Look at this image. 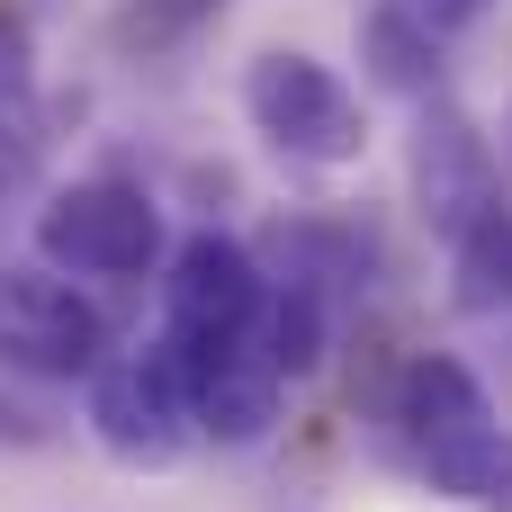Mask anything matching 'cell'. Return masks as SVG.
I'll return each mask as SVG.
<instances>
[{
    "label": "cell",
    "mask_w": 512,
    "mask_h": 512,
    "mask_svg": "<svg viewBox=\"0 0 512 512\" xmlns=\"http://www.w3.org/2000/svg\"><path fill=\"white\" fill-rule=\"evenodd\" d=\"M243 108H252V126H261L288 162H306V171H342V162L369 153V108H360V90H351L333 63L297 54V45H270V54L243 72Z\"/></svg>",
    "instance_id": "6da1fadb"
},
{
    "label": "cell",
    "mask_w": 512,
    "mask_h": 512,
    "mask_svg": "<svg viewBox=\"0 0 512 512\" xmlns=\"http://www.w3.org/2000/svg\"><path fill=\"white\" fill-rule=\"evenodd\" d=\"M36 252H45V270L144 279L162 261V207L126 180H72L36 207Z\"/></svg>",
    "instance_id": "7a4b0ae2"
},
{
    "label": "cell",
    "mask_w": 512,
    "mask_h": 512,
    "mask_svg": "<svg viewBox=\"0 0 512 512\" xmlns=\"http://www.w3.org/2000/svg\"><path fill=\"white\" fill-rule=\"evenodd\" d=\"M90 432H99V450L126 459V468H171V459L189 450L198 405H189V378H180L171 342H153V351H135V360H108V369L90 378Z\"/></svg>",
    "instance_id": "3957f363"
},
{
    "label": "cell",
    "mask_w": 512,
    "mask_h": 512,
    "mask_svg": "<svg viewBox=\"0 0 512 512\" xmlns=\"http://www.w3.org/2000/svg\"><path fill=\"white\" fill-rule=\"evenodd\" d=\"M99 306L63 270H0V360L18 378H99Z\"/></svg>",
    "instance_id": "277c9868"
},
{
    "label": "cell",
    "mask_w": 512,
    "mask_h": 512,
    "mask_svg": "<svg viewBox=\"0 0 512 512\" xmlns=\"http://www.w3.org/2000/svg\"><path fill=\"white\" fill-rule=\"evenodd\" d=\"M270 315V279L234 234H189L162 270V333L180 342H252Z\"/></svg>",
    "instance_id": "5b68a950"
},
{
    "label": "cell",
    "mask_w": 512,
    "mask_h": 512,
    "mask_svg": "<svg viewBox=\"0 0 512 512\" xmlns=\"http://www.w3.org/2000/svg\"><path fill=\"white\" fill-rule=\"evenodd\" d=\"M414 207H423V225L450 234V243H468V234L504 207V198H495V153H486L477 117L450 108V99H423V117H414Z\"/></svg>",
    "instance_id": "8992f818"
},
{
    "label": "cell",
    "mask_w": 512,
    "mask_h": 512,
    "mask_svg": "<svg viewBox=\"0 0 512 512\" xmlns=\"http://www.w3.org/2000/svg\"><path fill=\"white\" fill-rule=\"evenodd\" d=\"M162 342H171V360L189 378V405H198L207 441L243 450V441H261L279 423V369H270L261 342H180V333H162Z\"/></svg>",
    "instance_id": "52a82bcc"
},
{
    "label": "cell",
    "mask_w": 512,
    "mask_h": 512,
    "mask_svg": "<svg viewBox=\"0 0 512 512\" xmlns=\"http://www.w3.org/2000/svg\"><path fill=\"white\" fill-rule=\"evenodd\" d=\"M486 423H495V405H486V387H477L468 360H450V351L405 360V378H396V432L414 441V459L459 450V441H477Z\"/></svg>",
    "instance_id": "ba28073f"
},
{
    "label": "cell",
    "mask_w": 512,
    "mask_h": 512,
    "mask_svg": "<svg viewBox=\"0 0 512 512\" xmlns=\"http://www.w3.org/2000/svg\"><path fill=\"white\" fill-rule=\"evenodd\" d=\"M360 63L378 90L396 99H432L441 90V27L423 18V0H378L360 18Z\"/></svg>",
    "instance_id": "9c48e42d"
},
{
    "label": "cell",
    "mask_w": 512,
    "mask_h": 512,
    "mask_svg": "<svg viewBox=\"0 0 512 512\" xmlns=\"http://www.w3.org/2000/svg\"><path fill=\"white\" fill-rule=\"evenodd\" d=\"M423 477H432L450 504L512 512V432H504V423H486L477 441H459V450H432V459H423Z\"/></svg>",
    "instance_id": "30bf717a"
},
{
    "label": "cell",
    "mask_w": 512,
    "mask_h": 512,
    "mask_svg": "<svg viewBox=\"0 0 512 512\" xmlns=\"http://www.w3.org/2000/svg\"><path fill=\"white\" fill-rule=\"evenodd\" d=\"M450 297H459V315H504L512 306V207H495L450 252Z\"/></svg>",
    "instance_id": "8fae6325"
},
{
    "label": "cell",
    "mask_w": 512,
    "mask_h": 512,
    "mask_svg": "<svg viewBox=\"0 0 512 512\" xmlns=\"http://www.w3.org/2000/svg\"><path fill=\"white\" fill-rule=\"evenodd\" d=\"M261 351H270L279 378H297V369L324 360V297H315L306 279H288V288L270 297V342H261Z\"/></svg>",
    "instance_id": "7c38bea8"
},
{
    "label": "cell",
    "mask_w": 512,
    "mask_h": 512,
    "mask_svg": "<svg viewBox=\"0 0 512 512\" xmlns=\"http://www.w3.org/2000/svg\"><path fill=\"white\" fill-rule=\"evenodd\" d=\"M423 18L432 27H468V18H486V0H423Z\"/></svg>",
    "instance_id": "4fadbf2b"
},
{
    "label": "cell",
    "mask_w": 512,
    "mask_h": 512,
    "mask_svg": "<svg viewBox=\"0 0 512 512\" xmlns=\"http://www.w3.org/2000/svg\"><path fill=\"white\" fill-rule=\"evenodd\" d=\"M171 9H216V0H171Z\"/></svg>",
    "instance_id": "5bb4252c"
}]
</instances>
